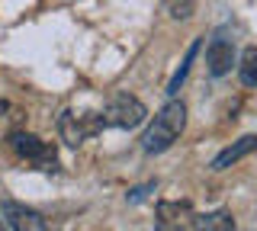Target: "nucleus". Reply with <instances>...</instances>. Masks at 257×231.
<instances>
[{
	"mask_svg": "<svg viewBox=\"0 0 257 231\" xmlns=\"http://www.w3.org/2000/svg\"><path fill=\"white\" fill-rule=\"evenodd\" d=\"M193 225V205L180 202H158V231H183Z\"/></svg>",
	"mask_w": 257,
	"mask_h": 231,
	"instance_id": "6",
	"label": "nucleus"
},
{
	"mask_svg": "<svg viewBox=\"0 0 257 231\" xmlns=\"http://www.w3.org/2000/svg\"><path fill=\"white\" fill-rule=\"evenodd\" d=\"M193 0H167V10H171V17L174 20H187V17H193Z\"/></svg>",
	"mask_w": 257,
	"mask_h": 231,
	"instance_id": "12",
	"label": "nucleus"
},
{
	"mask_svg": "<svg viewBox=\"0 0 257 231\" xmlns=\"http://www.w3.org/2000/svg\"><path fill=\"white\" fill-rule=\"evenodd\" d=\"M103 125H116V129H139L148 119V109L139 97H128V93H116L106 106H103Z\"/></svg>",
	"mask_w": 257,
	"mask_h": 231,
	"instance_id": "2",
	"label": "nucleus"
},
{
	"mask_svg": "<svg viewBox=\"0 0 257 231\" xmlns=\"http://www.w3.org/2000/svg\"><path fill=\"white\" fill-rule=\"evenodd\" d=\"M7 109H10V103H7V100H0V119H4V113H7Z\"/></svg>",
	"mask_w": 257,
	"mask_h": 231,
	"instance_id": "14",
	"label": "nucleus"
},
{
	"mask_svg": "<svg viewBox=\"0 0 257 231\" xmlns=\"http://www.w3.org/2000/svg\"><path fill=\"white\" fill-rule=\"evenodd\" d=\"M238 77L244 87H257V49L251 45V49H244V55H241V65H238Z\"/></svg>",
	"mask_w": 257,
	"mask_h": 231,
	"instance_id": "10",
	"label": "nucleus"
},
{
	"mask_svg": "<svg viewBox=\"0 0 257 231\" xmlns=\"http://www.w3.org/2000/svg\"><path fill=\"white\" fill-rule=\"evenodd\" d=\"M100 129H103V116H96V113L74 116V113L68 109V113L58 116V135H61L64 145H71V148L84 145V141L90 138V135H96Z\"/></svg>",
	"mask_w": 257,
	"mask_h": 231,
	"instance_id": "4",
	"label": "nucleus"
},
{
	"mask_svg": "<svg viewBox=\"0 0 257 231\" xmlns=\"http://www.w3.org/2000/svg\"><path fill=\"white\" fill-rule=\"evenodd\" d=\"M206 65H209V74L212 77H225L235 65V45H231V39H212L206 49Z\"/></svg>",
	"mask_w": 257,
	"mask_h": 231,
	"instance_id": "7",
	"label": "nucleus"
},
{
	"mask_svg": "<svg viewBox=\"0 0 257 231\" xmlns=\"http://www.w3.org/2000/svg\"><path fill=\"white\" fill-rule=\"evenodd\" d=\"M196 52H199V39H196V42H193L190 49H187V58H183V65H180V71H177V74L171 77V84H167V93H171V97H174L177 90H180V84L187 81V74H190V65H193V58H196Z\"/></svg>",
	"mask_w": 257,
	"mask_h": 231,
	"instance_id": "11",
	"label": "nucleus"
},
{
	"mask_svg": "<svg viewBox=\"0 0 257 231\" xmlns=\"http://www.w3.org/2000/svg\"><path fill=\"white\" fill-rule=\"evenodd\" d=\"M183 125H187V106H183L180 100H171V103H167V106L155 116V122L145 129L142 148L148 151V154H161V151H167L177 138H180Z\"/></svg>",
	"mask_w": 257,
	"mask_h": 231,
	"instance_id": "1",
	"label": "nucleus"
},
{
	"mask_svg": "<svg viewBox=\"0 0 257 231\" xmlns=\"http://www.w3.org/2000/svg\"><path fill=\"white\" fill-rule=\"evenodd\" d=\"M193 231H235V218H231L228 209L203 212V215H193Z\"/></svg>",
	"mask_w": 257,
	"mask_h": 231,
	"instance_id": "9",
	"label": "nucleus"
},
{
	"mask_svg": "<svg viewBox=\"0 0 257 231\" xmlns=\"http://www.w3.org/2000/svg\"><path fill=\"white\" fill-rule=\"evenodd\" d=\"M7 145H10L16 154L23 157V161H32L39 170H55V167H58L55 145H48V141L36 138V135H29V132H10Z\"/></svg>",
	"mask_w": 257,
	"mask_h": 231,
	"instance_id": "3",
	"label": "nucleus"
},
{
	"mask_svg": "<svg viewBox=\"0 0 257 231\" xmlns=\"http://www.w3.org/2000/svg\"><path fill=\"white\" fill-rule=\"evenodd\" d=\"M251 151H257V135H244V138H238L235 145H228L225 151H219L209 167H212V170H225V167H231L235 161H241V157H247Z\"/></svg>",
	"mask_w": 257,
	"mask_h": 231,
	"instance_id": "8",
	"label": "nucleus"
},
{
	"mask_svg": "<svg viewBox=\"0 0 257 231\" xmlns=\"http://www.w3.org/2000/svg\"><path fill=\"white\" fill-rule=\"evenodd\" d=\"M0 215H4V225L10 231H48V221L42 218V212L16 202V199H4L0 202Z\"/></svg>",
	"mask_w": 257,
	"mask_h": 231,
	"instance_id": "5",
	"label": "nucleus"
},
{
	"mask_svg": "<svg viewBox=\"0 0 257 231\" xmlns=\"http://www.w3.org/2000/svg\"><path fill=\"white\" fill-rule=\"evenodd\" d=\"M0 231H10V228H7V225H4V218H0Z\"/></svg>",
	"mask_w": 257,
	"mask_h": 231,
	"instance_id": "15",
	"label": "nucleus"
},
{
	"mask_svg": "<svg viewBox=\"0 0 257 231\" xmlns=\"http://www.w3.org/2000/svg\"><path fill=\"white\" fill-rule=\"evenodd\" d=\"M155 186H158V183H155V180H148V183H142V186L128 189V193H125V199H128V202H142V199L148 196V193H151V189H155Z\"/></svg>",
	"mask_w": 257,
	"mask_h": 231,
	"instance_id": "13",
	"label": "nucleus"
}]
</instances>
